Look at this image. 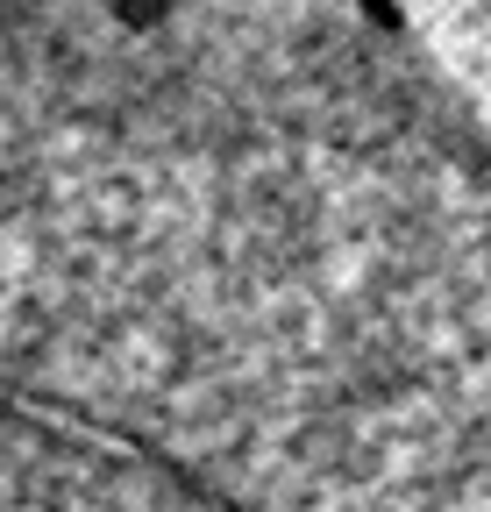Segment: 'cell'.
<instances>
[{
    "instance_id": "obj_1",
    "label": "cell",
    "mask_w": 491,
    "mask_h": 512,
    "mask_svg": "<svg viewBox=\"0 0 491 512\" xmlns=\"http://www.w3.org/2000/svg\"><path fill=\"white\" fill-rule=\"evenodd\" d=\"M0 413L193 512H491V143L285 0L0 8Z\"/></svg>"
}]
</instances>
